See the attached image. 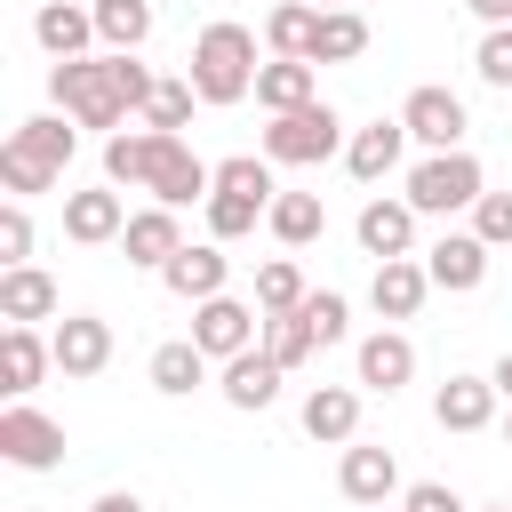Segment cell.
Instances as JSON below:
<instances>
[{
    "mask_svg": "<svg viewBox=\"0 0 512 512\" xmlns=\"http://www.w3.org/2000/svg\"><path fill=\"white\" fill-rule=\"evenodd\" d=\"M120 232H128V200H120V184L64 192V240H80V248H104V240H120Z\"/></svg>",
    "mask_w": 512,
    "mask_h": 512,
    "instance_id": "obj_10",
    "label": "cell"
},
{
    "mask_svg": "<svg viewBox=\"0 0 512 512\" xmlns=\"http://www.w3.org/2000/svg\"><path fill=\"white\" fill-rule=\"evenodd\" d=\"M184 248V224H176V208H136L128 216V232H120V256L128 264H152V272H168V256Z\"/></svg>",
    "mask_w": 512,
    "mask_h": 512,
    "instance_id": "obj_19",
    "label": "cell"
},
{
    "mask_svg": "<svg viewBox=\"0 0 512 512\" xmlns=\"http://www.w3.org/2000/svg\"><path fill=\"white\" fill-rule=\"evenodd\" d=\"M88 512H144V496H136V488H104Z\"/></svg>",
    "mask_w": 512,
    "mask_h": 512,
    "instance_id": "obj_42",
    "label": "cell"
},
{
    "mask_svg": "<svg viewBox=\"0 0 512 512\" xmlns=\"http://www.w3.org/2000/svg\"><path fill=\"white\" fill-rule=\"evenodd\" d=\"M216 192H240V200H280V184H272V160H256V152H232V160H216Z\"/></svg>",
    "mask_w": 512,
    "mask_h": 512,
    "instance_id": "obj_33",
    "label": "cell"
},
{
    "mask_svg": "<svg viewBox=\"0 0 512 512\" xmlns=\"http://www.w3.org/2000/svg\"><path fill=\"white\" fill-rule=\"evenodd\" d=\"M304 272H296V256H272L264 272H256V312L264 320H288V312H304Z\"/></svg>",
    "mask_w": 512,
    "mask_h": 512,
    "instance_id": "obj_31",
    "label": "cell"
},
{
    "mask_svg": "<svg viewBox=\"0 0 512 512\" xmlns=\"http://www.w3.org/2000/svg\"><path fill=\"white\" fill-rule=\"evenodd\" d=\"M56 280L40 272V264H16V272H0V320L8 328H32V320H56Z\"/></svg>",
    "mask_w": 512,
    "mask_h": 512,
    "instance_id": "obj_21",
    "label": "cell"
},
{
    "mask_svg": "<svg viewBox=\"0 0 512 512\" xmlns=\"http://www.w3.org/2000/svg\"><path fill=\"white\" fill-rule=\"evenodd\" d=\"M48 96H56L64 120L112 128V136H120V120L136 112V96H128V80H120V56H72V64H56V72H48Z\"/></svg>",
    "mask_w": 512,
    "mask_h": 512,
    "instance_id": "obj_2",
    "label": "cell"
},
{
    "mask_svg": "<svg viewBox=\"0 0 512 512\" xmlns=\"http://www.w3.org/2000/svg\"><path fill=\"white\" fill-rule=\"evenodd\" d=\"M424 272H432V288L472 296V288L488 280V240H480V232H440V240L424 248Z\"/></svg>",
    "mask_w": 512,
    "mask_h": 512,
    "instance_id": "obj_11",
    "label": "cell"
},
{
    "mask_svg": "<svg viewBox=\"0 0 512 512\" xmlns=\"http://www.w3.org/2000/svg\"><path fill=\"white\" fill-rule=\"evenodd\" d=\"M224 272H232V256H224V240H184L176 256H168V296H184V304H208V296H224Z\"/></svg>",
    "mask_w": 512,
    "mask_h": 512,
    "instance_id": "obj_12",
    "label": "cell"
},
{
    "mask_svg": "<svg viewBox=\"0 0 512 512\" xmlns=\"http://www.w3.org/2000/svg\"><path fill=\"white\" fill-rule=\"evenodd\" d=\"M336 488H344L352 504H368V512H376V504H392V488H400L392 448H360V440H352V448H344V464H336Z\"/></svg>",
    "mask_w": 512,
    "mask_h": 512,
    "instance_id": "obj_16",
    "label": "cell"
},
{
    "mask_svg": "<svg viewBox=\"0 0 512 512\" xmlns=\"http://www.w3.org/2000/svg\"><path fill=\"white\" fill-rule=\"evenodd\" d=\"M32 40H40V48L56 56V64H72V56H80V48L96 40V16H88L80 0H48V8L32 16Z\"/></svg>",
    "mask_w": 512,
    "mask_h": 512,
    "instance_id": "obj_25",
    "label": "cell"
},
{
    "mask_svg": "<svg viewBox=\"0 0 512 512\" xmlns=\"http://www.w3.org/2000/svg\"><path fill=\"white\" fill-rule=\"evenodd\" d=\"M272 208L264 200H240V192H208V240H248Z\"/></svg>",
    "mask_w": 512,
    "mask_h": 512,
    "instance_id": "obj_34",
    "label": "cell"
},
{
    "mask_svg": "<svg viewBox=\"0 0 512 512\" xmlns=\"http://www.w3.org/2000/svg\"><path fill=\"white\" fill-rule=\"evenodd\" d=\"M192 344H200L208 360H240V352H256V304H240V296H208V304H192Z\"/></svg>",
    "mask_w": 512,
    "mask_h": 512,
    "instance_id": "obj_9",
    "label": "cell"
},
{
    "mask_svg": "<svg viewBox=\"0 0 512 512\" xmlns=\"http://www.w3.org/2000/svg\"><path fill=\"white\" fill-rule=\"evenodd\" d=\"M192 80H160L152 96H144V128H160V136H184V120H192Z\"/></svg>",
    "mask_w": 512,
    "mask_h": 512,
    "instance_id": "obj_35",
    "label": "cell"
},
{
    "mask_svg": "<svg viewBox=\"0 0 512 512\" xmlns=\"http://www.w3.org/2000/svg\"><path fill=\"white\" fill-rule=\"evenodd\" d=\"M280 376H288V368L256 344V352L224 360V400H232V408H272V400H280Z\"/></svg>",
    "mask_w": 512,
    "mask_h": 512,
    "instance_id": "obj_26",
    "label": "cell"
},
{
    "mask_svg": "<svg viewBox=\"0 0 512 512\" xmlns=\"http://www.w3.org/2000/svg\"><path fill=\"white\" fill-rule=\"evenodd\" d=\"M400 128H408V144H424V152H464V96H456V88H416V96L400 104Z\"/></svg>",
    "mask_w": 512,
    "mask_h": 512,
    "instance_id": "obj_8",
    "label": "cell"
},
{
    "mask_svg": "<svg viewBox=\"0 0 512 512\" xmlns=\"http://www.w3.org/2000/svg\"><path fill=\"white\" fill-rule=\"evenodd\" d=\"M0 264L16 272V264H32V216H24V200H8L0 208Z\"/></svg>",
    "mask_w": 512,
    "mask_h": 512,
    "instance_id": "obj_39",
    "label": "cell"
},
{
    "mask_svg": "<svg viewBox=\"0 0 512 512\" xmlns=\"http://www.w3.org/2000/svg\"><path fill=\"white\" fill-rule=\"evenodd\" d=\"M80 8H96V0H80Z\"/></svg>",
    "mask_w": 512,
    "mask_h": 512,
    "instance_id": "obj_49",
    "label": "cell"
},
{
    "mask_svg": "<svg viewBox=\"0 0 512 512\" xmlns=\"http://www.w3.org/2000/svg\"><path fill=\"white\" fill-rule=\"evenodd\" d=\"M400 152H408V128H400V120H368V128H352L344 168H352L360 184H384V176L400 168Z\"/></svg>",
    "mask_w": 512,
    "mask_h": 512,
    "instance_id": "obj_17",
    "label": "cell"
},
{
    "mask_svg": "<svg viewBox=\"0 0 512 512\" xmlns=\"http://www.w3.org/2000/svg\"><path fill=\"white\" fill-rule=\"evenodd\" d=\"M256 104L280 120V112H304V104H320V64H304V56H272L264 72H256Z\"/></svg>",
    "mask_w": 512,
    "mask_h": 512,
    "instance_id": "obj_13",
    "label": "cell"
},
{
    "mask_svg": "<svg viewBox=\"0 0 512 512\" xmlns=\"http://www.w3.org/2000/svg\"><path fill=\"white\" fill-rule=\"evenodd\" d=\"M488 192V176H480V160L472 152H424L416 168H408V208L416 216H456V208H472Z\"/></svg>",
    "mask_w": 512,
    "mask_h": 512,
    "instance_id": "obj_4",
    "label": "cell"
},
{
    "mask_svg": "<svg viewBox=\"0 0 512 512\" xmlns=\"http://www.w3.org/2000/svg\"><path fill=\"white\" fill-rule=\"evenodd\" d=\"M304 8H320V16H328V8H352V0H304Z\"/></svg>",
    "mask_w": 512,
    "mask_h": 512,
    "instance_id": "obj_45",
    "label": "cell"
},
{
    "mask_svg": "<svg viewBox=\"0 0 512 512\" xmlns=\"http://www.w3.org/2000/svg\"><path fill=\"white\" fill-rule=\"evenodd\" d=\"M496 384L488 376H448L440 392H432V416H440V432H488V416H496Z\"/></svg>",
    "mask_w": 512,
    "mask_h": 512,
    "instance_id": "obj_15",
    "label": "cell"
},
{
    "mask_svg": "<svg viewBox=\"0 0 512 512\" xmlns=\"http://www.w3.org/2000/svg\"><path fill=\"white\" fill-rule=\"evenodd\" d=\"M256 32L248 24H208L200 40H192V64H184V80H192V96L200 104H240V96H256Z\"/></svg>",
    "mask_w": 512,
    "mask_h": 512,
    "instance_id": "obj_3",
    "label": "cell"
},
{
    "mask_svg": "<svg viewBox=\"0 0 512 512\" xmlns=\"http://www.w3.org/2000/svg\"><path fill=\"white\" fill-rule=\"evenodd\" d=\"M264 40H272V56H304V64H312V40H320V8H304V0H280V8L264 16Z\"/></svg>",
    "mask_w": 512,
    "mask_h": 512,
    "instance_id": "obj_29",
    "label": "cell"
},
{
    "mask_svg": "<svg viewBox=\"0 0 512 512\" xmlns=\"http://www.w3.org/2000/svg\"><path fill=\"white\" fill-rule=\"evenodd\" d=\"M488 512H512V504H488Z\"/></svg>",
    "mask_w": 512,
    "mask_h": 512,
    "instance_id": "obj_47",
    "label": "cell"
},
{
    "mask_svg": "<svg viewBox=\"0 0 512 512\" xmlns=\"http://www.w3.org/2000/svg\"><path fill=\"white\" fill-rule=\"evenodd\" d=\"M352 232H360V248H368L376 264H392V256L416 248V208H408V200H368Z\"/></svg>",
    "mask_w": 512,
    "mask_h": 512,
    "instance_id": "obj_18",
    "label": "cell"
},
{
    "mask_svg": "<svg viewBox=\"0 0 512 512\" xmlns=\"http://www.w3.org/2000/svg\"><path fill=\"white\" fill-rule=\"evenodd\" d=\"M424 296H432V272H424L416 256H392V264H376V280H368V304H376L384 320H416Z\"/></svg>",
    "mask_w": 512,
    "mask_h": 512,
    "instance_id": "obj_20",
    "label": "cell"
},
{
    "mask_svg": "<svg viewBox=\"0 0 512 512\" xmlns=\"http://www.w3.org/2000/svg\"><path fill=\"white\" fill-rule=\"evenodd\" d=\"M472 72H480L488 88H512V24H496V32L480 40V56H472Z\"/></svg>",
    "mask_w": 512,
    "mask_h": 512,
    "instance_id": "obj_40",
    "label": "cell"
},
{
    "mask_svg": "<svg viewBox=\"0 0 512 512\" xmlns=\"http://www.w3.org/2000/svg\"><path fill=\"white\" fill-rule=\"evenodd\" d=\"M304 328H312L320 344H344V328H352V304H344L336 288H320V296H304Z\"/></svg>",
    "mask_w": 512,
    "mask_h": 512,
    "instance_id": "obj_37",
    "label": "cell"
},
{
    "mask_svg": "<svg viewBox=\"0 0 512 512\" xmlns=\"http://www.w3.org/2000/svg\"><path fill=\"white\" fill-rule=\"evenodd\" d=\"M200 376H208V352H200L192 336H184V344H160V352H152V392L184 400V392H192Z\"/></svg>",
    "mask_w": 512,
    "mask_h": 512,
    "instance_id": "obj_32",
    "label": "cell"
},
{
    "mask_svg": "<svg viewBox=\"0 0 512 512\" xmlns=\"http://www.w3.org/2000/svg\"><path fill=\"white\" fill-rule=\"evenodd\" d=\"M464 8H472L488 32H496V24H512V0H464Z\"/></svg>",
    "mask_w": 512,
    "mask_h": 512,
    "instance_id": "obj_43",
    "label": "cell"
},
{
    "mask_svg": "<svg viewBox=\"0 0 512 512\" xmlns=\"http://www.w3.org/2000/svg\"><path fill=\"white\" fill-rule=\"evenodd\" d=\"M400 512H464V496H456V488H440V480H416Z\"/></svg>",
    "mask_w": 512,
    "mask_h": 512,
    "instance_id": "obj_41",
    "label": "cell"
},
{
    "mask_svg": "<svg viewBox=\"0 0 512 512\" xmlns=\"http://www.w3.org/2000/svg\"><path fill=\"white\" fill-rule=\"evenodd\" d=\"M264 224H272V240H280V248H304V240H320V232H328V208H320V192H280Z\"/></svg>",
    "mask_w": 512,
    "mask_h": 512,
    "instance_id": "obj_28",
    "label": "cell"
},
{
    "mask_svg": "<svg viewBox=\"0 0 512 512\" xmlns=\"http://www.w3.org/2000/svg\"><path fill=\"white\" fill-rule=\"evenodd\" d=\"M408 376H416V344H408L400 328L360 336V384H368V392H400Z\"/></svg>",
    "mask_w": 512,
    "mask_h": 512,
    "instance_id": "obj_24",
    "label": "cell"
},
{
    "mask_svg": "<svg viewBox=\"0 0 512 512\" xmlns=\"http://www.w3.org/2000/svg\"><path fill=\"white\" fill-rule=\"evenodd\" d=\"M144 192H152V208H192V200H208V192H216V168H208L184 136H160V128H152Z\"/></svg>",
    "mask_w": 512,
    "mask_h": 512,
    "instance_id": "obj_6",
    "label": "cell"
},
{
    "mask_svg": "<svg viewBox=\"0 0 512 512\" xmlns=\"http://www.w3.org/2000/svg\"><path fill=\"white\" fill-rule=\"evenodd\" d=\"M472 232H480L488 248H512V192H480V200H472Z\"/></svg>",
    "mask_w": 512,
    "mask_h": 512,
    "instance_id": "obj_38",
    "label": "cell"
},
{
    "mask_svg": "<svg viewBox=\"0 0 512 512\" xmlns=\"http://www.w3.org/2000/svg\"><path fill=\"white\" fill-rule=\"evenodd\" d=\"M304 432L328 440V448H352V432H360V392H352V384H312V392H304Z\"/></svg>",
    "mask_w": 512,
    "mask_h": 512,
    "instance_id": "obj_23",
    "label": "cell"
},
{
    "mask_svg": "<svg viewBox=\"0 0 512 512\" xmlns=\"http://www.w3.org/2000/svg\"><path fill=\"white\" fill-rule=\"evenodd\" d=\"M264 352H272L280 368H304V360L320 352V336L304 328V312H288V320H272V328H264Z\"/></svg>",
    "mask_w": 512,
    "mask_h": 512,
    "instance_id": "obj_36",
    "label": "cell"
},
{
    "mask_svg": "<svg viewBox=\"0 0 512 512\" xmlns=\"http://www.w3.org/2000/svg\"><path fill=\"white\" fill-rule=\"evenodd\" d=\"M48 344H56V368H64V376H96V368L112 360V328H104L96 312H64Z\"/></svg>",
    "mask_w": 512,
    "mask_h": 512,
    "instance_id": "obj_14",
    "label": "cell"
},
{
    "mask_svg": "<svg viewBox=\"0 0 512 512\" xmlns=\"http://www.w3.org/2000/svg\"><path fill=\"white\" fill-rule=\"evenodd\" d=\"M504 440H512V416H504Z\"/></svg>",
    "mask_w": 512,
    "mask_h": 512,
    "instance_id": "obj_46",
    "label": "cell"
},
{
    "mask_svg": "<svg viewBox=\"0 0 512 512\" xmlns=\"http://www.w3.org/2000/svg\"><path fill=\"white\" fill-rule=\"evenodd\" d=\"M88 16H96L104 56H136V48L152 40V0H96Z\"/></svg>",
    "mask_w": 512,
    "mask_h": 512,
    "instance_id": "obj_27",
    "label": "cell"
},
{
    "mask_svg": "<svg viewBox=\"0 0 512 512\" xmlns=\"http://www.w3.org/2000/svg\"><path fill=\"white\" fill-rule=\"evenodd\" d=\"M488 384H496V392H504V400H512V352H504V360H496V368H488Z\"/></svg>",
    "mask_w": 512,
    "mask_h": 512,
    "instance_id": "obj_44",
    "label": "cell"
},
{
    "mask_svg": "<svg viewBox=\"0 0 512 512\" xmlns=\"http://www.w3.org/2000/svg\"><path fill=\"white\" fill-rule=\"evenodd\" d=\"M352 136H344V120H336V104H304V112H280L272 128H264V160L272 168H320L328 152H344Z\"/></svg>",
    "mask_w": 512,
    "mask_h": 512,
    "instance_id": "obj_5",
    "label": "cell"
},
{
    "mask_svg": "<svg viewBox=\"0 0 512 512\" xmlns=\"http://www.w3.org/2000/svg\"><path fill=\"white\" fill-rule=\"evenodd\" d=\"M72 152H80V120H64V112L24 120V128L0 144V184H8V200L56 192V176H64V160H72Z\"/></svg>",
    "mask_w": 512,
    "mask_h": 512,
    "instance_id": "obj_1",
    "label": "cell"
},
{
    "mask_svg": "<svg viewBox=\"0 0 512 512\" xmlns=\"http://www.w3.org/2000/svg\"><path fill=\"white\" fill-rule=\"evenodd\" d=\"M48 368H56V344L40 328H0V384H8V400H24Z\"/></svg>",
    "mask_w": 512,
    "mask_h": 512,
    "instance_id": "obj_22",
    "label": "cell"
},
{
    "mask_svg": "<svg viewBox=\"0 0 512 512\" xmlns=\"http://www.w3.org/2000/svg\"><path fill=\"white\" fill-rule=\"evenodd\" d=\"M352 56H368V16L360 8H328L320 40H312V64H352Z\"/></svg>",
    "mask_w": 512,
    "mask_h": 512,
    "instance_id": "obj_30",
    "label": "cell"
},
{
    "mask_svg": "<svg viewBox=\"0 0 512 512\" xmlns=\"http://www.w3.org/2000/svg\"><path fill=\"white\" fill-rule=\"evenodd\" d=\"M376 512H392V504H376Z\"/></svg>",
    "mask_w": 512,
    "mask_h": 512,
    "instance_id": "obj_48",
    "label": "cell"
},
{
    "mask_svg": "<svg viewBox=\"0 0 512 512\" xmlns=\"http://www.w3.org/2000/svg\"><path fill=\"white\" fill-rule=\"evenodd\" d=\"M0 456L24 464V472H48V464H64V424L40 416L32 400H8L0 408Z\"/></svg>",
    "mask_w": 512,
    "mask_h": 512,
    "instance_id": "obj_7",
    "label": "cell"
}]
</instances>
